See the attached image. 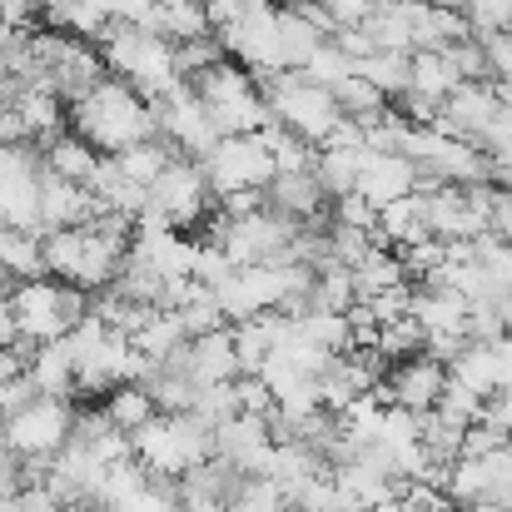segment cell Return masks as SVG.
<instances>
[{"label":"cell","mask_w":512,"mask_h":512,"mask_svg":"<svg viewBox=\"0 0 512 512\" xmlns=\"http://www.w3.org/2000/svg\"><path fill=\"white\" fill-rule=\"evenodd\" d=\"M383 5H408V0H383Z\"/></svg>","instance_id":"816d5d0a"},{"label":"cell","mask_w":512,"mask_h":512,"mask_svg":"<svg viewBox=\"0 0 512 512\" xmlns=\"http://www.w3.org/2000/svg\"><path fill=\"white\" fill-rule=\"evenodd\" d=\"M329 219H334V224H348V229H363V234H378V209H373L363 194L334 199V204H329Z\"/></svg>","instance_id":"b9f144b4"},{"label":"cell","mask_w":512,"mask_h":512,"mask_svg":"<svg viewBox=\"0 0 512 512\" xmlns=\"http://www.w3.org/2000/svg\"><path fill=\"white\" fill-rule=\"evenodd\" d=\"M15 115H20V125H25V140H35L40 150H45L50 140L65 135V100L55 95L50 80L20 85V95H15Z\"/></svg>","instance_id":"ac0fdd59"},{"label":"cell","mask_w":512,"mask_h":512,"mask_svg":"<svg viewBox=\"0 0 512 512\" xmlns=\"http://www.w3.org/2000/svg\"><path fill=\"white\" fill-rule=\"evenodd\" d=\"M319 184H324V194H329V204L334 199H348V194H358V174H363V150H334V145H324L319 150Z\"/></svg>","instance_id":"1f68e13d"},{"label":"cell","mask_w":512,"mask_h":512,"mask_svg":"<svg viewBox=\"0 0 512 512\" xmlns=\"http://www.w3.org/2000/svg\"><path fill=\"white\" fill-rule=\"evenodd\" d=\"M229 512H294L284 488L274 478H239L234 498H229Z\"/></svg>","instance_id":"d590c367"},{"label":"cell","mask_w":512,"mask_h":512,"mask_svg":"<svg viewBox=\"0 0 512 512\" xmlns=\"http://www.w3.org/2000/svg\"><path fill=\"white\" fill-rule=\"evenodd\" d=\"M398 284H408V269H403V254H398V249H388V244H373V249H368V259L353 269L358 304H363V299H373V294H383V289H398Z\"/></svg>","instance_id":"83f0119b"},{"label":"cell","mask_w":512,"mask_h":512,"mask_svg":"<svg viewBox=\"0 0 512 512\" xmlns=\"http://www.w3.org/2000/svg\"><path fill=\"white\" fill-rule=\"evenodd\" d=\"M194 5H204V0H194Z\"/></svg>","instance_id":"f5cc1de1"},{"label":"cell","mask_w":512,"mask_h":512,"mask_svg":"<svg viewBox=\"0 0 512 512\" xmlns=\"http://www.w3.org/2000/svg\"><path fill=\"white\" fill-rule=\"evenodd\" d=\"M130 343H135V353H140L150 368H165V363H174V358L189 348V334H184L179 314H170V309H165V314H155V319H150V324H145V329H140Z\"/></svg>","instance_id":"d4e9b609"},{"label":"cell","mask_w":512,"mask_h":512,"mask_svg":"<svg viewBox=\"0 0 512 512\" xmlns=\"http://www.w3.org/2000/svg\"><path fill=\"white\" fill-rule=\"evenodd\" d=\"M423 239H433L428 234V204H423V194H408V199H393V204L378 209V244H388V249L403 254V249H413Z\"/></svg>","instance_id":"ffe728a7"},{"label":"cell","mask_w":512,"mask_h":512,"mask_svg":"<svg viewBox=\"0 0 512 512\" xmlns=\"http://www.w3.org/2000/svg\"><path fill=\"white\" fill-rule=\"evenodd\" d=\"M155 115H160V140H170L184 160H209V150L224 140L219 125H214V115H209V105L194 95L189 80L174 85L170 95L155 105Z\"/></svg>","instance_id":"30bf717a"},{"label":"cell","mask_w":512,"mask_h":512,"mask_svg":"<svg viewBox=\"0 0 512 512\" xmlns=\"http://www.w3.org/2000/svg\"><path fill=\"white\" fill-rule=\"evenodd\" d=\"M70 5H75V0H30V10H40V15H50V25H55V20H60V15L70 10Z\"/></svg>","instance_id":"681fc988"},{"label":"cell","mask_w":512,"mask_h":512,"mask_svg":"<svg viewBox=\"0 0 512 512\" xmlns=\"http://www.w3.org/2000/svg\"><path fill=\"white\" fill-rule=\"evenodd\" d=\"M329 35L299 10V5H289V10H279V45H284V70H304L309 60H314V50L324 45Z\"/></svg>","instance_id":"484cf974"},{"label":"cell","mask_w":512,"mask_h":512,"mask_svg":"<svg viewBox=\"0 0 512 512\" xmlns=\"http://www.w3.org/2000/svg\"><path fill=\"white\" fill-rule=\"evenodd\" d=\"M150 35H165L174 45H184V40H204V35H214V25H209V10L204 5H194V0H165L160 5V15H155V30Z\"/></svg>","instance_id":"4dcf8cb0"},{"label":"cell","mask_w":512,"mask_h":512,"mask_svg":"<svg viewBox=\"0 0 512 512\" xmlns=\"http://www.w3.org/2000/svg\"><path fill=\"white\" fill-rule=\"evenodd\" d=\"M75 408L70 398H35L25 403L15 418H5V438H10V453L15 458H55L60 448H70L75 438Z\"/></svg>","instance_id":"9c48e42d"},{"label":"cell","mask_w":512,"mask_h":512,"mask_svg":"<svg viewBox=\"0 0 512 512\" xmlns=\"http://www.w3.org/2000/svg\"><path fill=\"white\" fill-rule=\"evenodd\" d=\"M174 60H179V75H184V80H199L204 70H214V65L224 60V50H219L214 35H204V40H184V45H174Z\"/></svg>","instance_id":"60d3db41"},{"label":"cell","mask_w":512,"mask_h":512,"mask_svg":"<svg viewBox=\"0 0 512 512\" xmlns=\"http://www.w3.org/2000/svg\"><path fill=\"white\" fill-rule=\"evenodd\" d=\"M448 363L433 358V353H418V358H403L388 368V378L373 388L383 408H408V413H433L448 393Z\"/></svg>","instance_id":"7c38bea8"},{"label":"cell","mask_w":512,"mask_h":512,"mask_svg":"<svg viewBox=\"0 0 512 512\" xmlns=\"http://www.w3.org/2000/svg\"><path fill=\"white\" fill-rule=\"evenodd\" d=\"M264 194H269V209H279V214H289V219H299V224H314V219L329 214V194H324V184H319L314 170L274 174V184H269Z\"/></svg>","instance_id":"d6986e66"},{"label":"cell","mask_w":512,"mask_h":512,"mask_svg":"<svg viewBox=\"0 0 512 512\" xmlns=\"http://www.w3.org/2000/svg\"><path fill=\"white\" fill-rule=\"evenodd\" d=\"M194 388H214V383H234L244 378L239 373V353H234V334L219 329V334H204V339H189V348L174 358Z\"/></svg>","instance_id":"2e32d148"},{"label":"cell","mask_w":512,"mask_h":512,"mask_svg":"<svg viewBox=\"0 0 512 512\" xmlns=\"http://www.w3.org/2000/svg\"><path fill=\"white\" fill-rule=\"evenodd\" d=\"M40 179L45 155L35 145H0V224L40 234Z\"/></svg>","instance_id":"ba28073f"},{"label":"cell","mask_w":512,"mask_h":512,"mask_svg":"<svg viewBox=\"0 0 512 512\" xmlns=\"http://www.w3.org/2000/svg\"><path fill=\"white\" fill-rule=\"evenodd\" d=\"M199 170L209 179L214 199H229V194H249V189H269L274 184V155L264 145V135H224L209 160H199Z\"/></svg>","instance_id":"52a82bcc"},{"label":"cell","mask_w":512,"mask_h":512,"mask_svg":"<svg viewBox=\"0 0 512 512\" xmlns=\"http://www.w3.org/2000/svg\"><path fill=\"white\" fill-rule=\"evenodd\" d=\"M25 40H30V30H25V25H10V20H0V60H5V55H15Z\"/></svg>","instance_id":"7dc6e473"},{"label":"cell","mask_w":512,"mask_h":512,"mask_svg":"<svg viewBox=\"0 0 512 512\" xmlns=\"http://www.w3.org/2000/svg\"><path fill=\"white\" fill-rule=\"evenodd\" d=\"M483 408H488V398H478L468 383L448 378V393H443V403H438L433 413H443V418H448V423H458V428H473V423L483 418Z\"/></svg>","instance_id":"8d00e7d4"},{"label":"cell","mask_w":512,"mask_h":512,"mask_svg":"<svg viewBox=\"0 0 512 512\" xmlns=\"http://www.w3.org/2000/svg\"><path fill=\"white\" fill-rule=\"evenodd\" d=\"M209 458H214V428L199 423L194 413H160L155 423H145L135 433V463L150 478L179 483L184 473H194Z\"/></svg>","instance_id":"3957f363"},{"label":"cell","mask_w":512,"mask_h":512,"mask_svg":"<svg viewBox=\"0 0 512 512\" xmlns=\"http://www.w3.org/2000/svg\"><path fill=\"white\" fill-rule=\"evenodd\" d=\"M378 5H383V0H324V10H329L339 25H363Z\"/></svg>","instance_id":"f6af8a7d"},{"label":"cell","mask_w":512,"mask_h":512,"mask_svg":"<svg viewBox=\"0 0 512 512\" xmlns=\"http://www.w3.org/2000/svg\"><path fill=\"white\" fill-rule=\"evenodd\" d=\"M0 20H10V25H25V30H30V0H0Z\"/></svg>","instance_id":"c3c4849f"},{"label":"cell","mask_w":512,"mask_h":512,"mask_svg":"<svg viewBox=\"0 0 512 512\" xmlns=\"http://www.w3.org/2000/svg\"><path fill=\"white\" fill-rule=\"evenodd\" d=\"M25 378L35 383L40 398H70V393H75V353H70V343L60 339V343L30 348Z\"/></svg>","instance_id":"44dd1931"},{"label":"cell","mask_w":512,"mask_h":512,"mask_svg":"<svg viewBox=\"0 0 512 512\" xmlns=\"http://www.w3.org/2000/svg\"><path fill=\"white\" fill-rule=\"evenodd\" d=\"M105 418L120 428V433H140L145 423H155L160 418V408H155V398L145 393V383H125V388H115L110 398H105Z\"/></svg>","instance_id":"d6a6232c"},{"label":"cell","mask_w":512,"mask_h":512,"mask_svg":"<svg viewBox=\"0 0 512 512\" xmlns=\"http://www.w3.org/2000/svg\"><path fill=\"white\" fill-rule=\"evenodd\" d=\"M358 194L383 209L393 199H408L418 194V165L398 150H363V174H358Z\"/></svg>","instance_id":"9a60e30c"},{"label":"cell","mask_w":512,"mask_h":512,"mask_svg":"<svg viewBox=\"0 0 512 512\" xmlns=\"http://www.w3.org/2000/svg\"><path fill=\"white\" fill-rule=\"evenodd\" d=\"M483 45H488L493 80H498V85H512V30H503V35H488Z\"/></svg>","instance_id":"ee69618b"},{"label":"cell","mask_w":512,"mask_h":512,"mask_svg":"<svg viewBox=\"0 0 512 512\" xmlns=\"http://www.w3.org/2000/svg\"><path fill=\"white\" fill-rule=\"evenodd\" d=\"M299 75H304V80H314V85H324V90H339V85H348V80L358 75V65L343 55L334 40H324V45L314 50V60H309Z\"/></svg>","instance_id":"e575fe53"},{"label":"cell","mask_w":512,"mask_h":512,"mask_svg":"<svg viewBox=\"0 0 512 512\" xmlns=\"http://www.w3.org/2000/svg\"><path fill=\"white\" fill-rule=\"evenodd\" d=\"M219 50L244 65L254 80H269V75H284V45H279V10H259L249 20H234L224 30H214Z\"/></svg>","instance_id":"8fae6325"},{"label":"cell","mask_w":512,"mask_h":512,"mask_svg":"<svg viewBox=\"0 0 512 512\" xmlns=\"http://www.w3.org/2000/svg\"><path fill=\"white\" fill-rule=\"evenodd\" d=\"M358 80L373 85L383 100H403V95H408V80H413V55L373 50L368 60H358Z\"/></svg>","instance_id":"4316f807"},{"label":"cell","mask_w":512,"mask_h":512,"mask_svg":"<svg viewBox=\"0 0 512 512\" xmlns=\"http://www.w3.org/2000/svg\"><path fill=\"white\" fill-rule=\"evenodd\" d=\"M274 423L259 413H234L229 423L214 428V458L229 463L239 478H269L274 463Z\"/></svg>","instance_id":"4fadbf2b"},{"label":"cell","mask_w":512,"mask_h":512,"mask_svg":"<svg viewBox=\"0 0 512 512\" xmlns=\"http://www.w3.org/2000/svg\"><path fill=\"white\" fill-rule=\"evenodd\" d=\"M259 90H264V105H269V115H274V125H284V130H294V135H304L309 145H329L334 140V130H339L343 120V105L334 90H324V85H314V80H304L299 70H284V75H269V80H259Z\"/></svg>","instance_id":"277c9868"},{"label":"cell","mask_w":512,"mask_h":512,"mask_svg":"<svg viewBox=\"0 0 512 512\" xmlns=\"http://www.w3.org/2000/svg\"><path fill=\"white\" fill-rule=\"evenodd\" d=\"M170 314H179V324H184V334H189V339L219 334V329L229 324V319H224V309H219V299H214V289H204V284H194V279L174 284Z\"/></svg>","instance_id":"7402d4cb"},{"label":"cell","mask_w":512,"mask_h":512,"mask_svg":"<svg viewBox=\"0 0 512 512\" xmlns=\"http://www.w3.org/2000/svg\"><path fill=\"white\" fill-rule=\"evenodd\" d=\"M100 55H105V70L115 80H125L130 90H140L150 105H160L174 85H184L179 60H174V40L150 35L140 25H110L100 40Z\"/></svg>","instance_id":"7a4b0ae2"},{"label":"cell","mask_w":512,"mask_h":512,"mask_svg":"<svg viewBox=\"0 0 512 512\" xmlns=\"http://www.w3.org/2000/svg\"><path fill=\"white\" fill-rule=\"evenodd\" d=\"M483 423L503 428V433L512 438V393H493V398H488V408H483Z\"/></svg>","instance_id":"bcb514c9"},{"label":"cell","mask_w":512,"mask_h":512,"mask_svg":"<svg viewBox=\"0 0 512 512\" xmlns=\"http://www.w3.org/2000/svg\"><path fill=\"white\" fill-rule=\"evenodd\" d=\"M512 438L503 433V428H493V423H473L468 433H463V458H493V453H503Z\"/></svg>","instance_id":"7bdbcfd3"},{"label":"cell","mask_w":512,"mask_h":512,"mask_svg":"<svg viewBox=\"0 0 512 512\" xmlns=\"http://www.w3.org/2000/svg\"><path fill=\"white\" fill-rule=\"evenodd\" d=\"M115 160H120L125 179H135L140 189H155V179L179 160V150H174L170 140H145V145H135V150H125V155H115Z\"/></svg>","instance_id":"836d02e7"},{"label":"cell","mask_w":512,"mask_h":512,"mask_svg":"<svg viewBox=\"0 0 512 512\" xmlns=\"http://www.w3.org/2000/svg\"><path fill=\"white\" fill-rule=\"evenodd\" d=\"M498 314H503V329H508V339H512V294L498 304Z\"/></svg>","instance_id":"f907efd6"},{"label":"cell","mask_w":512,"mask_h":512,"mask_svg":"<svg viewBox=\"0 0 512 512\" xmlns=\"http://www.w3.org/2000/svg\"><path fill=\"white\" fill-rule=\"evenodd\" d=\"M209 199H214V189H209V179H204V170H199V160H184V155H179L170 170L155 179V189H150V209H145V214H160V219L174 224V229H189V224L204 219Z\"/></svg>","instance_id":"5bb4252c"},{"label":"cell","mask_w":512,"mask_h":512,"mask_svg":"<svg viewBox=\"0 0 512 512\" xmlns=\"http://www.w3.org/2000/svg\"><path fill=\"white\" fill-rule=\"evenodd\" d=\"M189 85H194V95L209 105L219 135H259L264 125H274L259 80H254L244 65H234V60H219L214 70H204V75L189 80Z\"/></svg>","instance_id":"8992f818"},{"label":"cell","mask_w":512,"mask_h":512,"mask_svg":"<svg viewBox=\"0 0 512 512\" xmlns=\"http://www.w3.org/2000/svg\"><path fill=\"white\" fill-rule=\"evenodd\" d=\"M70 130L80 140H90L100 155H125L145 140H160V115L140 90H130L125 80L110 75L85 100L70 105Z\"/></svg>","instance_id":"6da1fadb"},{"label":"cell","mask_w":512,"mask_h":512,"mask_svg":"<svg viewBox=\"0 0 512 512\" xmlns=\"http://www.w3.org/2000/svg\"><path fill=\"white\" fill-rule=\"evenodd\" d=\"M463 15H468L478 40L512 30V0H463Z\"/></svg>","instance_id":"ab89813d"},{"label":"cell","mask_w":512,"mask_h":512,"mask_svg":"<svg viewBox=\"0 0 512 512\" xmlns=\"http://www.w3.org/2000/svg\"><path fill=\"white\" fill-rule=\"evenodd\" d=\"M199 423H209V428H219V423H229L234 413H239V393H234V383H214V388H199V398H194V408H189Z\"/></svg>","instance_id":"f35d334b"},{"label":"cell","mask_w":512,"mask_h":512,"mask_svg":"<svg viewBox=\"0 0 512 512\" xmlns=\"http://www.w3.org/2000/svg\"><path fill=\"white\" fill-rule=\"evenodd\" d=\"M358 304V289H353V269L343 264H319V279H314V294H309V314H353Z\"/></svg>","instance_id":"f546056e"},{"label":"cell","mask_w":512,"mask_h":512,"mask_svg":"<svg viewBox=\"0 0 512 512\" xmlns=\"http://www.w3.org/2000/svg\"><path fill=\"white\" fill-rule=\"evenodd\" d=\"M423 343L428 334L413 324V319H398V324H388V329H378V353L388 358V363H403V358H418L423 353Z\"/></svg>","instance_id":"74e56055"},{"label":"cell","mask_w":512,"mask_h":512,"mask_svg":"<svg viewBox=\"0 0 512 512\" xmlns=\"http://www.w3.org/2000/svg\"><path fill=\"white\" fill-rule=\"evenodd\" d=\"M448 373L458 378V383H468L478 398H493L498 388H503V378H498V353H493V343H463V353L448 363Z\"/></svg>","instance_id":"f1b7e54d"},{"label":"cell","mask_w":512,"mask_h":512,"mask_svg":"<svg viewBox=\"0 0 512 512\" xmlns=\"http://www.w3.org/2000/svg\"><path fill=\"white\" fill-rule=\"evenodd\" d=\"M413 324L428 339H468V299L458 289H413Z\"/></svg>","instance_id":"e0dca14e"},{"label":"cell","mask_w":512,"mask_h":512,"mask_svg":"<svg viewBox=\"0 0 512 512\" xmlns=\"http://www.w3.org/2000/svg\"><path fill=\"white\" fill-rule=\"evenodd\" d=\"M40 155H45V170L50 174H60V179H70V184H85V189H90V179H95L100 160H105V155H100L90 140H80L75 130H65L60 140H50Z\"/></svg>","instance_id":"603a6c76"},{"label":"cell","mask_w":512,"mask_h":512,"mask_svg":"<svg viewBox=\"0 0 512 512\" xmlns=\"http://www.w3.org/2000/svg\"><path fill=\"white\" fill-rule=\"evenodd\" d=\"M463 85V75L453 70V60L443 50H413V80H408V95H423L433 105H448V95Z\"/></svg>","instance_id":"cb8c5ba5"},{"label":"cell","mask_w":512,"mask_h":512,"mask_svg":"<svg viewBox=\"0 0 512 512\" xmlns=\"http://www.w3.org/2000/svg\"><path fill=\"white\" fill-rule=\"evenodd\" d=\"M10 314H15V329H20V343L40 348V343H60L85 314H90V294L85 289H70L60 279H25L10 289Z\"/></svg>","instance_id":"5b68a950"}]
</instances>
